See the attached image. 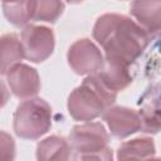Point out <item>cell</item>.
Instances as JSON below:
<instances>
[{
  "label": "cell",
  "mask_w": 161,
  "mask_h": 161,
  "mask_svg": "<svg viewBox=\"0 0 161 161\" xmlns=\"http://www.w3.org/2000/svg\"><path fill=\"white\" fill-rule=\"evenodd\" d=\"M130 13L151 36L158 33L161 26V0H133Z\"/></svg>",
  "instance_id": "30bf717a"
},
{
  "label": "cell",
  "mask_w": 161,
  "mask_h": 161,
  "mask_svg": "<svg viewBox=\"0 0 161 161\" xmlns=\"http://www.w3.org/2000/svg\"><path fill=\"white\" fill-rule=\"evenodd\" d=\"M69 142L60 136H49L36 146V158L40 161H65L72 157Z\"/></svg>",
  "instance_id": "4fadbf2b"
},
{
  "label": "cell",
  "mask_w": 161,
  "mask_h": 161,
  "mask_svg": "<svg viewBox=\"0 0 161 161\" xmlns=\"http://www.w3.org/2000/svg\"><path fill=\"white\" fill-rule=\"evenodd\" d=\"M102 117L107 123L112 136L119 140L126 138L141 130V119L138 112L128 107H108L102 113Z\"/></svg>",
  "instance_id": "ba28073f"
},
{
  "label": "cell",
  "mask_w": 161,
  "mask_h": 161,
  "mask_svg": "<svg viewBox=\"0 0 161 161\" xmlns=\"http://www.w3.org/2000/svg\"><path fill=\"white\" fill-rule=\"evenodd\" d=\"M138 116L143 132L155 135L160 131V97L157 84L147 89L140 99Z\"/></svg>",
  "instance_id": "8fae6325"
},
{
  "label": "cell",
  "mask_w": 161,
  "mask_h": 161,
  "mask_svg": "<svg viewBox=\"0 0 161 161\" xmlns=\"http://www.w3.org/2000/svg\"><path fill=\"white\" fill-rule=\"evenodd\" d=\"M131 64L121 58L106 55L102 68L96 73L106 87L114 92L126 89L133 80Z\"/></svg>",
  "instance_id": "9c48e42d"
},
{
  "label": "cell",
  "mask_w": 161,
  "mask_h": 161,
  "mask_svg": "<svg viewBox=\"0 0 161 161\" xmlns=\"http://www.w3.org/2000/svg\"><path fill=\"white\" fill-rule=\"evenodd\" d=\"M9 91L8 88L5 87V84L0 80V108L4 107L6 104V102L9 101Z\"/></svg>",
  "instance_id": "ac0fdd59"
},
{
  "label": "cell",
  "mask_w": 161,
  "mask_h": 161,
  "mask_svg": "<svg viewBox=\"0 0 161 161\" xmlns=\"http://www.w3.org/2000/svg\"><path fill=\"white\" fill-rule=\"evenodd\" d=\"M11 93L21 99L31 98L40 91V77L35 68L19 63L5 74Z\"/></svg>",
  "instance_id": "52a82bcc"
},
{
  "label": "cell",
  "mask_w": 161,
  "mask_h": 161,
  "mask_svg": "<svg viewBox=\"0 0 161 161\" xmlns=\"http://www.w3.org/2000/svg\"><path fill=\"white\" fill-rule=\"evenodd\" d=\"M67 60L74 73L79 75H91L96 74L102 68L104 58L92 40L83 38L69 47Z\"/></svg>",
  "instance_id": "8992f818"
},
{
  "label": "cell",
  "mask_w": 161,
  "mask_h": 161,
  "mask_svg": "<svg viewBox=\"0 0 161 161\" xmlns=\"http://www.w3.org/2000/svg\"><path fill=\"white\" fill-rule=\"evenodd\" d=\"M15 142L14 138L5 131L0 130V160H14Z\"/></svg>",
  "instance_id": "e0dca14e"
},
{
  "label": "cell",
  "mask_w": 161,
  "mask_h": 161,
  "mask_svg": "<svg viewBox=\"0 0 161 161\" xmlns=\"http://www.w3.org/2000/svg\"><path fill=\"white\" fill-rule=\"evenodd\" d=\"M3 13L8 21L14 26H26L33 20L34 0H14L3 3Z\"/></svg>",
  "instance_id": "9a60e30c"
},
{
  "label": "cell",
  "mask_w": 161,
  "mask_h": 161,
  "mask_svg": "<svg viewBox=\"0 0 161 161\" xmlns=\"http://www.w3.org/2000/svg\"><path fill=\"white\" fill-rule=\"evenodd\" d=\"M117 99V92L103 84L97 74L88 75L68 97L67 108L75 121H93Z\"/></svg>",
  "instance_id": "7a4b0ae2"
},
{
  "label": "cell",
  "mask_w": 161,
  "mask_h": 161,
  "mask_svg": "<svg viewBox=\"0 0 161 161\" xmlns=\"http://www.w3.org/2000/svg\"><path fill=\"white\" fill-rule=\"evenodd\" d=\"M24 49L21 40L16 34H4L0 36V75L9 72L10 68L21 63Z\"/></svg>",
  "instance_id": "7c38bea8"
},
{
  "label": "cell",
  "mask_w": 161,
  "mask_h": 161,
  "mask_svg": "<svg viewBox=\"0 0 161 161\" xmlns=\"http://www.w3.org/2000/svg\"><path fill=\"white\" fill-rule=\"evenodd\" d=\"M3 3H10V1H14V0H1Z\"/></svg>",
  "instance_id": "ffe728a7"
},
{
  "label": "cell",
  "mask_w": 161,
  "mask_h": 161,
  "mask_svg": "<svg viewBox=\"0 0 161 161\" xmlns=\"http://www.w3.org/2000/svg\"><path fill=\"white\" fill-rule=\"evenodd\" d=\"M65 1H68L69 4H78V3H82L84 0H65Z\"/></svg>",
  "instance_id": "d6986e66"
},
{
  "label": "cell",
  "mask_w": 161,
  "mask_h": 161,
  "mask_svg": "<svg viewBox=\"0 0 161 161\" xmlns=\"http://www.w3.org/2000/svg\"><path fill=\"white\" fill-rule=\"evenodd\" d=\"M93 38L102 47L106 55L135 63L147 48L151 35L131 18L107 13L101 15L93 26Z\"/></svg>",
  "instance_id": "6da1fadb"
},
{
  "label": "cell",
  "mask_w": 161,
  "mask_h": 161,
  "mask_svg": "<svg viewBox=\"0 0 161 161\" xmlns=\"http://www.w3.org/2000/svg\"><path fill=\"white\" fill-rule=\"evenodd\" d=\"M109 136L101 122H86L77 125L69 133V146L74 152V160H112V150L108 147Z\"/></svg>",
  "instance_id": "3957f363"
},
{
  "label": "cell",
  "mask_w": 161,
  "mask_h": 161,
  "mask_svg": "<svg viewBox=\"0 0 161 161\" xmlns=\"http://www.w3.org/2000/svg\"><path fill=\"white\" fill-rule=\"evenodd\" d=\"M156 157V147L150 137H140L123 142L117 150L118 160H141Z\"/></svg>",
  "instance_id": "5bb4252c"
},
{
  "label": "cell",
  "mask_w": 161,
  "mask_h": 161,
  "mask_svg": "<svg viewBox=\"0 0 161 161\" xmlns=\"http://www.w3.org/2000/svg\"><path fill=\"white\" fill-rule=\"evenodd\" d=\"M13 127L20 138H40L52 127V107L42 98L23 101L15 109Z\"/></svg>",
  "instance_id": "277c9868"
},
{
  "label": "cell",
  "mask_w": 161,
  "mask_h": 161,
  "mask_svg": "<svg viewBox=\"0 0 161 161\" xmlns=\"http://www.w3.org/2000/svg\"><path fill=\"white\" fill-rule=\"evenodd\" d=\"M64 8L62 0H34L33 20L53 24L60 18Z\"/></svg>",
  "instance_id": "2e32d148"
},
{
  "label": "cell",
  "mask_w": 161,
  "mask_h": 161,
  "mask_svg": "<svg viewBox=\"0 0 161 161\" xmlns=\"http://www.w3.org/2000/svg\"><path fill=\"white\" fill-rule=\"evenodd\" d=\"M21 44L28 60L42 63L53 54L55 47L54 33L44 25H26L21 31Z\"/></svg>",
  "instance_id": "5b68a950"
}]
</instances>
